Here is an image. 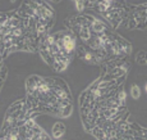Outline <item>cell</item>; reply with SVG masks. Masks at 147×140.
Wrapping results in <instances>:
<instances>
[{"label": "cell", "mask_w": 147, "mask_h": 140, "mask_svg": "<svg viewBox=\"0 0 147 140\" xmlns=\"http://www.w3.org/2000/svg\"><path fill=\"white\" fill-rule=\"evenodd\" d=\"M33 113L28 109L24 99L17 100L8 108L3 126L0 128V140H49L51 136L37 125Z\"/></svg>", "instance_id": "4"}, {"label": "cell", "mask_w": 147, "mask_h": 140, "mask_svg": "<svg viewBox=\"0 0 147 140\" xmlns=\"http://www.w3.org/2000/svg\"><path fill=\"white\" fill-rule=\"evenodd\" d=\"M27 107L33 113H46L67 118L73 112L72 94L68 84L60 77L32 75L26 81Z\"/></svg>", "instance_id": "3"}, {"label": "cell", "mask_w": 147, "mask_h": 140, "mask_svg": "<svg viewBox=\"0 0 147 140\" xmlns=\"http://www.w3.org/2000/svg\"><path fill=\"white\" fill-rule=\"evenodd\" d=\"M77 36L70 30L50 31L38 45L42 61L55 72H64L76 57Z\"/></svg>", "instance_id": "5"}, {"label": "cell", "mask_w": 147, "mask_h": 140, "mask_svg": "<svg viewBox=\"0 0 147 140\" xmlns=\"http://www.w3.org/2000/svg\"><path fill=\"white\" fill-rule=\"evenodd\" d=\"M131 64V59L129 57H127V58L105 61L98 68H100V72L104 75H110L113 77H127Z\"/></svg>", "instance_id": "8"}, {"label": "cell", "mask_w": 147, "mask_h": 140, "mask_svg": "<svg viewBox=\"0 0 147 140\" xmlns=\"http://www.w3.org/2000/svg\"><path fill=\"white\" fill-rule=\"evenodd\" d=\"M131 95H132V98L133 99H140V96H141V89H140V86L138 85H132L131 86Z\"/></svg>", "instance_id": "14"}, {"label": "cell", "mask_w": 147, "mask_h": 140, "mask_svg": "<svg viewBox=\"0 0 147 140\" xmlns=\"http://www.w3.org/2000/svg\"><path fill=\"white\" fill-rule=\"evenodd\" d=\"M117 1L118 0H74V4L77 12L94 10L97 14H102Z\"/></svg>", "instance_id": "9"}, {"label": "cell", "mask_w": 147, "mask_h": 140, "mask_svg": "<svg viewBox=\"0 0 147 140\" xmlns=\"http://www.w3.org/2000/svg\"><path fill=\"white\" fill-rule=\"evenodd\" d=\"M7 75H8V70L5 67V63L4 62H0V84H4L5 82Z\"/></svg>", "instance_id": "13"}, {"label": "cell", "mask_w": 147, "mask_h": 140, "mask_svg": "<svg viewBox=\"0 0 147 140\" xmlns=\"http://www.w3.org/2000/svg\"><path fill=\"white\" fill-rule=\"evenodd\" d=\"M3 85H4V84H0V91H1V87H3Z\"/></svg>", "instance_id": "19"}, {"label": "cell", "mask_w": 147, "mask_h": 140, "mask_svg": "<svg viewBox=\"0 0 147 140\" xmlns=\"http://www.w3.org/2000/svg\"><path fill=\"white\" fill-rule=\"evenodd\" d=\"M128 30H147V3L131 4L127 7L125 27Z\"/></svg>", "instance_id": "7"}, {"label": "cell", "mask_w": 147, "mask_h": 140, "mask_svg": "<svg viewBox=\"0 0 147 140\" xmlns=\"http://www.w3.org/2000/svg\"><path fill=\"white\" fill-rule=\"evenodd\" d=\"M140 140H147V128L141 126L140 128Z\"/></svg>", "instance_id": "15"}, {"label": "cell", "mask_w": 147, "mask_h": 140, "mask_svg": "<svg viewBox=\"0 0 147 140\" xmlns=\"http://www.w3.org/2000/svg\"><path fill=\"white\" fill-rule=\"evenodd\" d=\"M136 63L140 66H147V51L146 50H140L136 54Z\"/></svg>", "instance_id": "12"}, {"label": "cell", "mask_w": 147, "mask_h": 140, "mask_svg": "<svg viewBox=\"0 0 147 140\" xmlns=\"http://www.w3.org/2000/svg\"><path fill=\"white\" fill-rule=\"evenodd\" d=\"M64 26L77 36L78 41L91 48L102 62L131 57V42L115 32L102 17L78 12L68 17Z\"/></svg>", "instance_id": "2"}, {"label": "cell", "mask_w": 147, "mask_h": 140, "mask_svg": "<svg viewBox=\"0 0 147 140\" xmlns=\"http://www.w3.org/2000/svg\"><path fill=\"white\" fill-rule=\"evenodd\" d=\"M5 61V55L3 53V49H1V42H0V62H4Z\"/></svg>", "instance_id": "16"}, {"label": "cell", "mask_w": 147, "mask_h": 140, "mask_svg": "<svg viewBox=\"0 0 147 140\" xmlns=\"http://www.w3.org/2000/svg\"><path fill=\"white\" fill-rule=\"evenodd\" d=\"M127 77L100 73L80 95L83 128L101 140H138L140 125L131 121L124 90Z\"/></svg>", "instance_id": "1"}, {"label": "cell", "mask_w": 147, "mask_h": 140, "mask_svg": "<svg viewBox=\"0 0 147 140\" xmlns=\"http://www.w3.org/2000/svg\"><path fill=\"white\" fill-rule=\"evenodd\" d=\"M28 32L40 45L41 40L51 31L55 23V12L45 0H23L18 7Z\"/></svg>", "instance_id": "6"}, {"label": "cell", "mask_w": 147, "mask_h": 140, "mask_svg": "<svg viewBox=\"0 0 147 140\" xmlns=\"http://www.w3.org/2000/svg\"><path fill=\"white\" fill-rule=\"evenodd\" d=\"M76 57L80 58L82 62L91 66H97L100 67L102 61L100 59V57L95 53L91 48H88L87 45H84L83 42L78 41L77 40V49H76Z\"/></svg>", "instance_id": "10"}, {"label": "cell", "mask_w": 147, "mask_h": 140, "mask_svg": "<svg viewBox=\"0 0 147 140\" xmlns=\"http://www.w3.org/2000/svg\"><path fill=\"white\" fill-rule=\"evenodd\" d=\"M65 131H67V127L63 122H56V124L54 125L53 130H51V135H53L51 138H54V139L63 138L64 134H65Z\"/></svg>", "instance_id": "11"}, {"label": "cell", "mask_w": 147, "mask_h": 140, "mask_svg": "<svg viewBox=\"0 0 147 140\" xmlns=\"http://www.w3.org/2000/svg\"><path fill=\"white\" fill-rule=\"evenodd\" d=\"M45 1H53V3H60L61 0H45Z\"/></svg>", "instance_id": "17"}, {"label": "cell", "mask_w": 147, "mask_h": 140, "mask_svg": "<svg viewBox=\"0 0 147 140\" xmlns=\"http://www.w3.org/2000/svg\"><path fill=\"white\" fill-rule=\"evenodd\" d=\"M145 90H146V93H147V82H146V85H145Z\"/></svg>", "instance_id": "18"}]
</instances>
